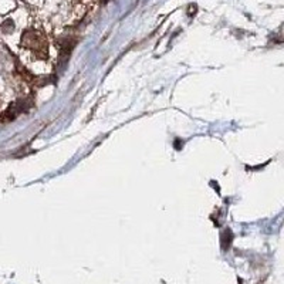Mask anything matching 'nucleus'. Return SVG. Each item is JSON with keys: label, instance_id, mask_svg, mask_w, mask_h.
<instances>
[{"label": "nucleus", "instance_id": "obj_3", "mask_svg": "<svg viewBox=\"0 0 284 284\" xmlns=\"http://www.w3.org/2000/svg\"><path fill=\"white\" fill-rule=\"evenodd\" d=\"M1 29H3V32H10V30H13V22L11 20H6V22L1 24Z\"/></svg>", "mask_w": 284, "mask_h": 284}, {"label": "nucleus", "instance_id": "obj_4", "mask_svg": "<svg viewBox=\"0 0 284 284\" xmlns=\"http://www.w3.org/2000/svg\"><path fill=\"white\" fill-rule=\"evenodd\" d=\"M101 1H102V3H105V1H107V0H101Z\"/></svg>", "mask_w": 284, "mask_h": 284}, {"label": "nucleus", "instance_id": "obj_2", "mask_svg": "<svg viewBox=\"0 0 284 284\" xmlns=\"http://www.w3.org/2000/svg\"><path fill=\"white\" fill-rule=\"evenodd\" d=\"M230 243H232V232H230V230H226V232L222 235V246H223V249H228L230 246Z\"/></svg>", "mask_w": 284, "mask_h": 284}, {"label": "nucleus", "instance_id": "obj_1", "mask_svg": "<svg viewBox=\"0 0 284 284\" xmlns=\"http://www.w3.org/2000/svg\"><path fill=\"white\" fill-rule=\"evenodd\" d=\"M22 40L26 47L32 48L34 51L44 53L46 48H47V42H46L44 36L37 30H27L26 33L23 34Z\"/></svg>", "mask_w": 284, "mask_h": 284}]
</instances>
